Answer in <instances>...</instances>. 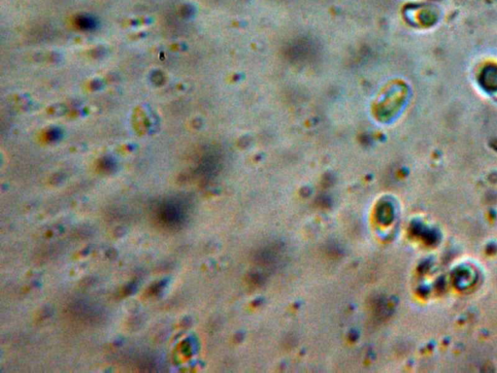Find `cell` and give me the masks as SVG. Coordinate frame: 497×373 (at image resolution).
<instances>
[{"instance_id":"cell-1","label":"cell","mask_w":497,"mask_h":373,"mask_svg":"<svg viewBox=\"0 0 497 373\" xmlns=\"http://www.w3.org/2000/svg\"><path fill=\"white\" fill-rule=\"evenodd\" d=\"M156 219L165 227H177L183 222V208L177 203H165L158 209Z\"/></svg>"},{"instance_id":"cell-2","label":"cell","mask_w":497,"mask_h":373,"mask_svg":"<svg viewBox=\"0 0 497 373\" xmlns=\"http://www.w3.org/2000/svg\"><path fill=\"white\" fill-rule=\"evenodd\" d=\"M94 25V21L89 17H80L77 20V26L82 29H91Z\"/></svg>"},{"instance_id":"cell-3","label":"cell","mask_w":497,"mask_h":373,"mask_svg":"<svg viewBox=\"0 0 497 373\" xmlns=\"http://www.w3.org/2000/svg\"><path fill=\"white\" fill-rule=\"evenodd\" d=\"M101 166L103 167V169L105 171H109V170H112L114 168V164L110 160H105V162H103L101 164Z\"/></svg>"},{"instance_id":"cell-4","label":"cell","mask_w":497,"mask_h":373,"mask_svg":"<svg viewBox=\"0 0 497 373\" xmlns=\"http://www.w3.org/2000/svg\"><path fill=\"white\" fill-rule=\"evenodd\" d=\"M48 134H49V138H50V140H52V141L57 140V139L59 137V133H58V130H56V129H52L51 131H49V133H48Z\"/></svg>"}]
</instances>
